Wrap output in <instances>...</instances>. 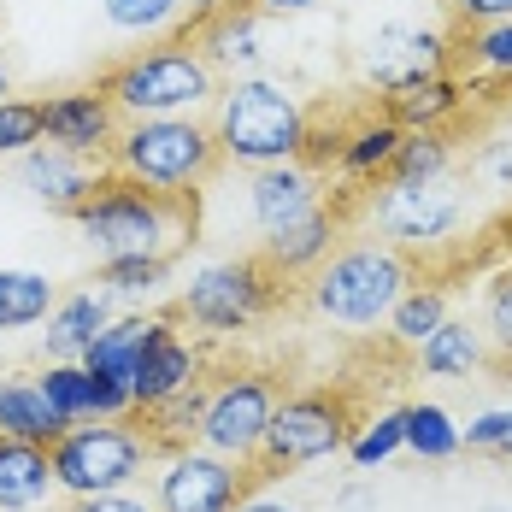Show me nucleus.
Wrapping results in <instances>:
<instances>
[{"label":"nucleus","instance_id":"f8f14e48","mask_svg":"<svg viewBox=\"0 0 512 512\" xmlns=\"http://www.w3.org/2000/svg\"><path fill=\"white\" fill-rule=\"evenodd\" d=\"M359 71H365V83L377 95H395L407 83L454 71V36L436 30V24H377L371 42H365Z\"/></svg>","mask_w":512,"mask_h":512},{"label":"nucleus","instance_id":"ea45409f","mask_svg":"<svg viewBox=\"0 0 512 512\" xmlns=\"http://www.w3.org/2000/svg\"><path fill=\"white\" fill-rule=\"evenodd\" d=\"M460 24H495V18H512V0H454Z\"/></svg>","mask_w":512,"mask_h":512},{"label":"nucleus","instance_id":"6ab92c4d","mask_svg":"<svg viewBox=\"0 0 512 512\" xmlns=\"http://www.w3.org/2000/svg\"><path fill=\"white\" fill-rule=\"evenodd\" d=\"M53 489H59V483H53L48 448L0 436V512H36Z\"/></svg>","mask_w":512,"mask_h":512},{"label":"nucleus","instance_id":"c9c22d12","mask_svg":"<svg viewBox=\"0 0 512 512\" xmlns=\"http://www.w3.org/2000/svg\"><path fill=\"white\" fill-rule=\"evenodd\" d=\"M460 442L471 448V454H495V460H512V407L477 412L471 424H460Z\"/></svg>","mask_w":512,"mask_h":512},{"label":"nucleus","instance_id":"0eeeda50","mask_svg":"<svg viewBox=\"0 0 512 512\" xmlns=\"http://www.w3.org/2000/svg\"><path fill=\"white\" fill-rule=\"evenodd\" d=\"M48 460L59 495H106V489H130L148 471L154 442L124 418H83L53 442Z\"/></svg>","mask_w":512,"mask_h":512},{"label":"nucleus","instance_id":"a211bd4d","mask_svg":"<svg viewBox=\"0 0 512 512\" xmlns=\"http://www.w3.org/2000/svg\"><path fill=\"white\" fill-rule=\"evenodd\" d=\"M401 136H407V130H401L389 112H371V118H359L354 130H342V136H336L330 159H336L354 183H383V177H389V165H395Z\"/></svg>","mask_w":512,"mask_h":512},{"label":"nucleus","instance_id":"37998d69","mask_svg":"<svg viewBox=\"0 0 512 512\" xmlns=\"http://www.w3.org/2000/svg\"><path fill=\"white\" fill-rule=\"evenodd\" d=\"M236 512H301V507H289V501H271V495H248Z\"/></svg>","mask_w":512,"mask_h":512},{"label":"nucleus","instance_id":"f257e3e1","mask_svg":"<svg viewBox=\"0 0 512 512\" xmlns=\"http://www.w3.org/2000/svg\"><path fill=\"white\" fill-rule=\"evenodd\" d=\"M83 242L101 259L118 254H177L183 242H195V195H165L142 189L130 177H101L95 195L71 212Z\"/></svg>","mask_w":512,"mask_h":512},{"label":"nucleus","instance_id":"2eb2a0df","mask_svg":"<svg viewBox=\"0 0 512 512\" xmlns=\"http://www.w3.org/2000/svg\"><path fill=\"white\" fill-rule=\"evenodd\" d=\"M312 206H324V177L307 159H283V165H259L248 183V212H254L259 236L283 230L295 218H307Z\"/></svg>","mask_w":512,"mask_h":512},{"label":"nucleus","instance_id":"c756f323","mask_svg":"<svg viewBox=\"0 0 512 512\" xmlns=\"http://www.w3.org/2000/svg\"><path fill=\"white\" fill-rule=\"evenodd\" d=\"M454 59H465V71H477L489 83H512V18L465 24V36L454 42Z\"/></svg>","mask_w":512,"mask_h":512},{"label":"nucleus","instance_id":"7ed1b4c3","mask_svg":"<svg viewBox=\"0 0 512 512\" xmlns=\"http://www.w3.org/2000/svg\"><path fill=\"white\" fill-rule=\"evenodd\" d=\"M112 177H130L142 189H165V195H195L206 177L218 171V136L195 112L183 118H130L112 136Z\"/></svg>","mask_w":512,"mask_h":512},{"label":"nucleus","instance_id":"4468645a","mask_svg":"<svg viewBox=\"0 0 512 512\" xmlns=\"http://www.w3.org/2000/svg\"><path fill=\"white\" fill-rule=\"evenodd\" d=\"M12 177H18V189H24L30 201L53 206V212H77V206L95 195V183H101V171H95L89 159L65 154V148H53V142H36L30 154L12 159Z\"/></svg>","mask_w":512,"mask_h":512},{"label":"nucleus","instance_id":"39448f33","mask_svg":"<svg viewBox=\"0 0 512 512\" xmlns=\"http://www.w3.org/2000/svg\"><path fill=\"white\" fill-rule=\"evenodd\" d=\"M412 283V259L389 242H354L342 254H330L307 283L312 312H324L342 330H377L389 307L401 301V289Z\"/></svg>","mask_w":512,"mask_h":512},{"label":"nucleus","instance_id":"393cba45","mask_svg":"<svg viewBox=\"0 0 512 512\" xmlns=\"http://www.w3.org/2000/svg\"><path fill=\"white\" fill-rule=\"evenodd\" d=\"M412 354H418V371H424V377H471V371L489 359V342H483L477 324H465V318H442Z\"/></svg>","mask_w":512,"mask_h":512},{"label":"nucleus","instance_id":"9b49d317","mask_svg":"<svg viewBox=\"0 0 512 512\" xmlns=\"http://www.w3.org/2000/svg\"><path fill=\"white\" fill-rule=\"evenodd\" d=\"M277 401H283V389L265 371H236V377L212 383L206 389V412H201V448L224 454V460H254Z\"/></svg>","mask_w":512,"mask_h":512},{"label":"nucleus","instance_id":"4be33fe9","mask_svg":"<svg viewBox=\"0 0 512 512\" xmlns=\"http://www.w3.org/2000/svg\"><path fill=\"white\" fill-rule=\"evenodd\" d=\"M159 324L165 318H112L101 336L83 348V371H95V377H106V383H124L130 389V371H136V359H142V348L159 336Z\"/></svg>","mask_w":512,"mask_h":512},{"label":"nucleus","instance_id":"a878e982","mask_svg":"<svg viewBox=\"0 0 512 512\" xmlns=\"http://www.w3.org/2000/svg\"><path fill=\"white\" fill-rule=\"evenodd\" d=\"M407 454L424 465H448L465 454L460 442V418L442 407V401H412L407 407Z\"/></svg>","mask_w":512,"mask_h":512},{"label":"nucleus","instance_id":"dca6fc26","mask_svg":"<svg viewBox=\"0 0 512 512\" xmlns=\"http://www.w3.org/2000/svg\"><path fill=\"white\" fill-rule=\"evenodd\" d=\"M201 383V354L171 330V318L159 324V336L142 348V359H136V371H130V401H136V412H154L165 407V401H177V395H189Z\"/></svg>","mask_w":512,"mask_h":512},{"label":"nucleus","instance_id":"c85d7f7f","mask_svg":"<svg viewBox=\"0 0 512 512\" xmlns=\"http://www.w3.org/2000/svg\"><path fill=\"white\" fill-rule=\"evenodd\" d=\"M442 318H454V312H448V289H436V283H407L383 324H389V336H395L401 348H418Z\"/></svg>","mask_w":512,"mask_h":512},{"label":"nucleus","instance_id":"f3484780","mask_svg":"<svg viewBox=\"0 0 512 512\" xmlns=\"http://www.w3.org/2000/svg\"><path fill=\"white\" fill-rule=\"evenodd\" d=\"M336 248V212L330 206H312L307 218L283 224V230H265L259 242V259L277 271V277H312Z\"/></svg>","mask_w":512,"mask_h":512},{"label":"nucleus","instance_id":"412c9836","mask_svg":"<svg viewBox=\"0 0 512 512\" xmlns=\"http://www.w3.org/2000/svg\"><path fill=\"white\" fill-rule=\"evenodd\" d=\"M65 430H71V418L42 395V383H0V436L53 448Z\"/></svg>","mask_w":512,"mask_h":512},{"label":"nucleus","instance_id":"2f4dec72","mask_svg":"<svg viewBox=\"0 0 512 512\" xmlns=\"http://www.w3.org/2000/svg\"><path fill=\"white\" fill-rule=\"evenodd\" d=\"M36 383H42V395H48V401L65 412L71 424L95 418V377L83 371V359H53V365L42 371V377H36Z\"/></svg>","mask_w":512,"mask_h":512},{"label":"nucleus","instance_id":"ddd939ff","mask_svg":"<svg viewBox=\"0 0 512 512\" xmlns=\"http://www.w3.org/2000/svg\"><path fill=\"white\" fill-rule=\"evenodd\" d=\"M112 136H118V106H112L101 83L95 89H65V95L42 101V142H53V148L89 159V154H106Z\"/></svg>","mask_w":512,"mask_h":512},{"label":"nucleus","instance_id":"20e7f679","mask_svg":"<svg viewBox=\"0 0 512 512\" xmlns=\"http://www.w3.org/2000/svg\"><path fill=\"white\" fill-rule=\"evenodd\" d=\"M101 89L124 118H183V112H201L206 101H218V71L201 48L165 42V48H142L106 65Z\"/></svg>","mask_w":512,"mask_h":512},{"label":"nucleus","instance_id":"473e14b6","mask_svg":"<svg viewBox=\"0 0 512 512\" xmlns=\"http://www.w3.org/2000/svg\"><path fill=\"white\" fill-rule=\"evenodd\" d=\"M171 259L165 254H118V259H101V289L118 295V301H142L165 283Z\"/></svg>","mask_w":512,"mask_h":512},{"label":"nucleus","instance_id":"e433bc0d","mask_svg":"<svg viewBox=\"0 0 512 512\" xmlns=\"http://www.w3.org/2000/svg\"><path fill=\"white\" fill-rule=\"evenodd\" d=\"M483 342L495 348V354L512 359V277H501L495 289H489V301H483Z\"/></svg>","mask_w":512,"mask_h":512},{"label":"nucleus","instance_id":"aec40b11","mask_svg":"<svg viewBox=\"0 0 512 512\" xmlns=\"http://www.w3.org/2000/svg\"><path fill=\"white\" fill-rule=\"evenodd\" d=\"M201 53L212 59V71L224 65V71H236V77H254V65L265 59L259 48V12L254 6H224V12H212L201 30Z\"/></svg>","mask_w":512,"mask_h":512},{"label":"nucleus","instance_id":"7c9ffc66","mask_svg":"<svg viewBox=\"0 0 512 512\" xmlns=\"http://www.w3.org/2000/svg\"><path fill=\"white\" fill-rule=\"evenodd\" d=\"M342 454L359 471H377V465H389L395 454H407V407H389V412H377V418H365L354 436H348Z\"/></svg>","mask_w":512,"mask_h":512},{"label":"nucleus","instance_id":"423d86ee","mask_svg":"<svg viewBox=\"0 0 512 512\" xmlns=\"http://www.w3.org/2000/svg\"><path fill=\"white\" fill-rule=\"evenodd\" d=\"M354 436V407L342 389H301V395H283L265 436L254 448V483H271V477H295L318 460H336Z\"/></svg>","mask_w":512,"mask_h":512},{"label":"nucleus","instance_id":"a19ab883","mask_svg":"<svg viewBox=\"0 0 512 512\" xmlns=\"http://www.w3.org/2000/svg\"><path fill=\"white\" fill-rule=\"evenodd\" d=\"M242 6H254L259 18H301V12L318 6V0H242Z\"/></svg>","mask_w":512,"mask_h":512},{"label":"nucleus","instance_id":"a18cd8bd","mask_svg":"<svg viewBox=\"0 0 512 512\" xmlns=\"http://www.w3.org/2000/svg\"><path fill=\"white\" fill-rule=\"evenodd\" d=\"M6 95H12V71L0 65V101H6Z\"/></svg>","mask_w":512,"mask_h":512},{"label":"nucleus","instance_id":"4c0bfd02","mask_svg":"<svg viewBox=\"0 0 512 512\" xmlns=\"http://www.w3.org/2000/svg\"><path fill=\"white\" fill-rule=\"evenodd\" d=\"M471 171H477V183H483V189H495V195H512V136H495L489 148H477Z\"/></svg>","mask_w":512,"mask_h":512},{"label":"nucleus","instance_id":"49530a36","mask_svg":"<svg viewBox=\"0 0 512 512\" xmlns=\"http://www.w3.org/2000/svg\"><path fill=\"white\" fill-rule=\"evenodd\" d=\"M489 512H507V507H489Z\"/></svg>","mask_w":512,"mask_h":512},{"label":"nucleus","instance_id":"c03bdc74","mask_svg":"<svg viewBox=\"0 0 512 512\" xmlns=\"http://www.w3.org/2000/svg\"><path fill=\"white\" fill-rule=\"evenodd\" d=\"M189 6H195L201 18H212V12H224V6H236V0H189Z\"/></svg>","mask_w":512,"mask_h":512},{"label":"nucleus","instance_id":"f03ea898","mask_svg":"<svg viewBox=\"0 0 512 512\" xmlns=\"http://www.w3.org/2000/svg\"><path fill=\"white\" fill-rule=\"evenodd\" d=\"M212 136H218V154L236 159V165H283V159H307L312 124L307 106L295 101L277 77H236L218 112H212Z\"/></svg>","mask_w":512,"mask_h":512},{"label":"nucleus","instance_id":"1a4fd4ad","mask_svg":"<svg viewBox=\"0 0 512 512\" xmlns=\"http://www.w3.org/2000/svg\"><path fill=\"white\" fill-rule=\"evenodd\" d=\"M371 224H377V236L389 242V248H442V242H454L465 224V195L448 183V177H436V183H377V195H371Z\"/></svg>","mask_w":512,"mask_h":512},{"label":"nucleus","instance_id":"cd10ccee","mask_svg":"<svg viewBox=\"0 0 512 512\" xmlns=\"http://www.w3.org/2000/svg\"><path fill=\"white\" fill-rule=\"evenodd\" d=\"M448 171H454V142H448V130H407L383 183H436V177H448Z\"/></svg>","mask_w":512,"mask_h":512},{"label":"nucleus","instance_id":"bb28decb","mask_svg":"<svg viewBox=\"0 0 512 512\" xmlns=\"http://www.w3.org/2000/svg\"><path fill=\"white\" fill-rule=\"evenodd\" d=\"M59 307L53 283L42 271H24V265H0V330H30Z\"/></svg>","mask_w":512,"mask_h":512},{"label":"nucleus","instance_id":"f704fd0d","mask_svg":"<svg viewBox=\"0 0 512 512\" xmlns=\"http://www.w3.org/2000/svg\"><path fill=\"white\" fill-rule=\"evenodd\" d=\"M42 142V101H0V159H18Z\"/></svg>","mask_w":512,"mask_h":512},{"label":"nucleus","instance_id":"b1692460","mask_svg":"<svg viewBox=\"0 0 512 512\" xmlns=\"http://www.w3.org/2000/svg\"><path fill=\"white\" fill-rule=\"evenodd\" d=\"M112 324V295L106 289H83V295H65L48 312V354L53 359H83V348Z\"/></svg>","mask_w":512,"mask_h":512},{"label":"nucleus","instance_id":"9d476101","mask_svg":"<svg viewBox=\"0 0 512 512\" xmlns=\"http://www.w3.org/2000/svg\"><path fill=\"white\" fill-rule=\"evenodd\" d=\"M254 495V465L224 460L212 448H177L165 454L154 477V507L159 512H236Z\"/></svg>","mask_w":512,"mask_h":512},{"label":"nucleus","instance_id":"72a5a7b5","mask_svg":"<svg viewBox=\"0 0 512 512\" xmlns=\"http://www.w3.org/2000/svg\"><path fill=\"white\" fill-rule=\"evenodd\" d=\"M101 12H106V24L124 30V36H159L171 24H183L189 0H101Z\"/></svg>","mask_w":512,"mask_h":512},{"label":"nucleus","instance_id":"5701e85b","mask_svg":"<svg viewBox=\"0 0 512 512\" xmlns=\"http://www.w3.org/2000/svg\"><path fill=\"white\" fill-rule=\"evenodd\" d=\"M383 112L401 124V130H448V118H460L465 106V89L454 71H442V77H424V83H407V89H395V95H383Z\"/></svg>","mask_w":512,"mask_h":512},{"label":"nucleus","instance_id":"79ce46f5","mask_svg":"<svg viewBox=\"0 0 512 512\" xmlns=\"http://www.w3.org/2000/svg\"><path fill=\"white\" fill-rule=\"evenodd\" d=\"M336 507L365 512V507H377V495H371V489H342V495H336Z\"/></svg>","mask_w":512,"mask_h":512},{"label":"nucleus","instance_id":"6e6552de","mask_svg":"<svg viewBox=\"0 0 512 512\" xmlns=\"http://www.w3.org/2000/svg\"><path fill=\"white\" fill-rule=\"evenodd\" d=\"M277 289H283V277L259 254L212 259V265H201L189 277V289H183V318L195 330L230 336V330H248V324H259L265 312L277 307Z\"/></svg>","mask_w":512,"mask_h":512},{"label":"nucleus","instance_id":"58836bf2","mask_svg":"<svg viewBox=\"0 0 512 512\" xmlns=\"http://www.w3.org/2000/svg\"><path fill=\"white\" fill-rule=\"evenodd\" d=\"M65 512H159L136 489H106V495H65Z\"/></svg>","mask_w":512,"mask_h":512}]
</instances>
